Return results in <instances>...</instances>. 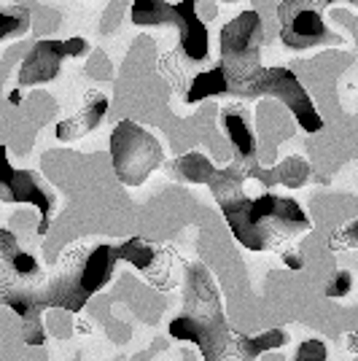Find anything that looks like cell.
<instances>
[{
    "label": "cell",
    "mask_w": 358,
    "mask_h": 361,
    "mask_svg": "<svg viewBox=\"0 0 358 361\" xmlns=\"http://www.w3.org/2000/svg\"><path fill=\"white\" fill-rule=\"evenodd\" d=\"M245 167L235 159L224 170H216L208 183L240 245L248 251H285L288 243L313 229L307 213L291 197H278L272 192L259 200L245 197Z\"/></svg>",
    "instance_id": "obj_1"
},
{
    "label": "cell",
    "mask_w": 358,
    "mask_h": 361,
    "mask_svg": "<svg viewBox=\"0 0 358 361\" xmlns=\"http://www.w3.org/2000/svg\"><path fill=\"white\" fill-rule=\"evenodd\" d=\"M186 313L170 321V334L175 340L195 343L205 361H256L259 353H264L259 337L229 329L221 310V297L208 267L192 264L186 275Z\"/></svg>",
    "instance_id": "obj_2"
},
{
    "label": "cell",
    "mask_w": 358,
    "mask_h": 361,
    "mask_svg": "<svg viewBox=\"0 0 358 361\" xmlns=\"http://www.w3.org/2000/svg\"><path fill=\"white\" fill-rule=\"evenodd\" d=\"M116 245H73L70 251L60 256L51 275L44 283V307H65V310H81L90 297L111 281L119 262Z\"/></svg>",
    "instance_id": "obj_3"
},
{
    "label": "cell",
    "mask_w": 358,
    "mask_h": 361,
    "mask_svg": "<svg viewBox=\"0 0 358 361\" xmlns=\"http://www.w3.org/2000/svg\"><path fill=\"white\" fill-rule=\"evenodd\" d=\"M261 16L259 11H242L221 30V68L229 81V92L248 97L251 87L264 71L261 65Z\"/></svg>",
    "instance_id": "obj_4"
},
{
    "label": "cell",
    "mask_w": 358,
    "mask_h": 361,
    "mask_svg": "<svg viewBox=\"0 0 358 361\" xmlns=\"http://www.w3.org/2000/svg\"><path fill=\"white\" fill-rule=\"evenodd\" d=\"M111 159L113 173L124 186H140L156 167L162 165V146L159 140L143 130L140 124L124 119L111 133Z\"/></svg>",
    "instance_id": "obj_5"
},
{
    "label": "cell",
    "mask_w": 358,
    "mask_h": 361,
    "mask_svg": "<svg viewBox=\"0 0 358 361\" xmlns=\"http://www.w3.org/2000/svg\"><path fill=\"white\" fill-rule=\"evenodd\" d=\"M326 0H283L278 6L280 41L288 49H313L321 44H337L340 38L328 32L321 8Z\"/></svg>",
    "instance_id": "obj_6"
},
{
    "label": "cell",
    "mask_w": 358,
    "mask_h": 361,
    "mask_svg": "<svg viewBox=\"0 0 358 361\" xmlns=\"http://www.w3.org/2000/svg\"><path fill=\"white\" fill-rule=\"evenodd\" d=\"M259 94H269V97L283 100L285 106H288V111L294 114V119L302 124V130L318 133L323 127V119L318 116V111H315L307 90L302 87L297 73H291L288 68H264L259 73V78L254 81L248 97H259Z\"/></svg>",
    "instance_id": "obj_7"
},
{
    "label": "cell",
    "mask_w": 358,
    "mask_h": 361,
    "mask_svg": "<svg viewBox=\"0 0 358 361\" xmlns=\"http://www.w3.org/2000/svg\"><path fill=\"white\" fill-rule=\"evenodd\" d=\"M6 180H3V200L6 202H30L41 211V224H38V235L49 232V221H51V211H54V195L46 186L38 173L32 170H16V167H6Z\"/></svg>",
    "instance_id": "obj_8"
},
{
    "label": "cell",
    "mask_w": 358,
    "mask_h": 361,
    "mask_svg": "<svg viewBox=\"0 0 358 361\" xmlns=\"http://www.w3.org/2000/svg\"><path fill=\"white\" fill-rule=\"evenodd\" d=\"M70 57L65 41H38L30 49V54L22 60L19 68V84L32 87V84H46L60 75L62 60Z\"/></svg>",
    "instance_id": "obj_9"
},
{
    "label": "cell",
    "mask_w": 358,
    "mask_h": 361,
    "mask_svg": "<svg viewBox=\"0 0 358 361\" xmlns=\"http://www.w3.org/2000/svg\"><path fill=\"white\" fill-rule=\"evenodd\" d=\"M197 0H183L175 6L178 11V32H180V49L189 60L202 62L208 60V30L202 25V19L197 16Z\"/></svg>",
    "instance_id": "obj_10"
},
{
    "label": "cell",
    "mask_w": 358,
    "mask_h": 361,
    "mask_svg": "<svg viewBox=\"0 0 358 361\" xmlns=\"http://www.w3.org/2000/svg\"><path fill=\"white\" fill-rule=\"evenodd\" d=\"M242 165V162H240ZM245 167V176L248 178L259 180V183H264V186H288V189H299V186H304L307 178H310V165H307V159H302V157H285L280 165L269 167H259L256 162L251 165H242Z\"/></svg>",
    "instance_id": "obj_11"
},
{
    "label": "cell",
    "mask_w": 358,
    "mask_h": 361,
    "mask_svg": "<svg viewBox=\"0 0 358 361\" xmlns=\"http://www.w3.org/2000/svg\"><path fill=\"white\" fill-rule=\"evenodd\" d=\"M105 114H108V97H105L103 92H90L81 111L75 116H70L68 121L57 124V140L65 143V140H75V137L87 135V133H92L103 121Z\"/></svg>",
    "instance_id": "obj_12"
},
{
    "label": "cell",
    "mask_w": 358,
    "mask_h": 361,
    "mask_svg": "<svg viewBox=\"0 0 358 361\" xmlns=\"http://www.w3.org/2000/svg\"><path fill=\"white\" fill-rule=\"evenodd\" d=\"M224 130L229 140H232V149H235V157L242 165H251L256 162V154H259V146H256V137L248 127V121L242 119V114L235 111V108H226L224 111Z\"/></svg>",
    "instance_id": "obj_13"
},
{
    "label": "cell",
    "mask_w": 358,
    "mask_h": 361,
    "mask_svg": "<svg viewBox=\"0 0 358 361\" xmlns=\"http://www.w3.org/2000/svg\"><path fill=\"white\" fill-rule=\"evenodd\" d=\"M132 22L143 27H159V25H178V11L175 6L164 0H135L132 3Z\"/></svg>",
    "instance_id": "obj_14"
},
{
    "label": "cell",
    "mask_w": 358,
    "mask_h": 361,
    "mask_svg": "<svg viewBox=\"0 0 358 361\" xmlns=\"http://www.w3.org/2000/svg\"><path fill=\"white\" fill-rule=\"evenodd\" d=\"M170 176H175L183 183H210V178L216 176V167H213V162L205 154L189 151V154H183L180 159L173 162Z\"/></svg>",
    "instance_id": "obj_15"
},
{
    "label": "cell",
    "mask_w": 358,
    "mask_h": 361,
    "mask_svg": "<svg viewBox=\"0 0 358 361\" xmlns=\"http://www.w3.org/2000/svg\"><path fill=\"white\" fill-rule=\"evenodd\" d=\"M229 92V81H226L224 68H210L205 73L195 75V81L189 84L186 90V103H199L205 97H213V94H226Z\"/></svg>",
    "instance_id": "obj_16"
},
{
    "label": "cell",
    "mask_w": 358,
    "mask_h": 361,
    "mask_svg": "<svg viewBox=\"0 0 358 361\" xmlns=\"http://www.w3.org/2000/svg\"><path fill=\"white\" fill-rule=\"evenodd\" d=\"M119 256L124 262H130L132 267H137V270H149L154 256H156V248L149 240H143V238H132V240L119 245Z\"/></svg>",
    "instance_id": "obj_17"
},
{
    "label": "cell",
    "mask_w": 358,
    "mask_h": 361,
    "mask_svg": "<svg viewBox=\"0 0 358 361\" xmlns=\"http://www.w3.org/2000/svg\"><path fill=\"white\" fill-rule=\"evenodd\" d=\"M30 27V14L22 6H8L3 8V38H11L19 32H27Z\"/></svg>",
    "instance_id": "obj_18"
},
{
    "label": "cell",
    "mask_w": 358,
    "mask_h": 361,
    "mask_svg": "<svg viewBox=\"0 0 358 361\" xmlns=\"http://www.w3.org/2000/svg\"><path fill=\"white\" fill-rule=\"evenodd\" d=\"M328 245H331L334 251H350V248H358V219L356 221H350V224L340 226V229L331 235Z\"/></svg>",
    "instance_id": "obj_19"
},
{
    "label": "cell",
    "mask_w": 358,
    "mask_h": 361,
    "mask_svg": "<svg viewBox=\"0 0 358 361\" xmlns=\"http://www.w3.org/2000/svg\"><path fill=\"white\" fill-rule=\"evenodd\" d=\"M353 286V278H350V272L347 270H337L331 275V281L326 283V297L331 300H337V297H345L347 291Z\"/></svg>",
    "instance_id": "obj_20"
},
{
    "label": "cell",
    "mask_w": 358,
    "mask_h": 361,
    "mask_svg": "<svg viewBox=\"0 0 358 361\" xmlns=\"http://www.w3.org/2000/svg\"><path fill=\"white\" fill-rule=\"evenodd\" d=\"M326 345L321 340H307V343L299 345L297 356L291 361H326Z\"/></svg>",
    "instance_id": "obj_21"
},
{
    "label": "cell",
    "mask_w": 358,
    "mask_h": 361,
    "mask_svg": "<svg viewBox=\"0 0 358 361\" xmlns=\"http://www.w3.org/2000/svg\"><path fill=\"white\" fill-rule=\"evenodd\" d=\"M30 324H27V331H25V343L27 345H41L46 340V334L41 331V326H38V318H27Z\"/></svg>",
    "instance_id": "obj_22"
},
{
    "label": "cell",
    "mask_w": 358,
    "mask_h": 361,
    "mask_svg": "<svg viewBox=\"0 0 358 361\" xmlns=\"http://www.w3.org/2000/svg\"><path fill=\"white\" fill-rule=\"evenodd\" d=\"M65 44H68V54H70V57H81V54L90 51V46H87L84 38H70V41H65Z\"/></svg>",
    "instance_id": "obj_23"
},
{
    "label": "cell",
    "mask_w": 358,
    "mask_h": 361,
    "mask_svg": "<svg viewBox=\"0 0 358 361\" xmlns=\"http://www.w3.org/2000/svg\"><path fill=\"white\" fill-rule=\"evenodd\" d=\"M283 262L285 267H291V270H302L304 267V256L297 254V251H283Z\"/></svg>",
    "instance_id": "obj_24"
},
{
    "label": "cell",
    "mask_w": 358,
    "mask_h": 361,
    "mask_svg": "<svg viewBox=\"0 0 358 361\" xmlns=\"http://www.w3.org/2000/svg\"><path fill=\"white\" fill-rule=\"evenodd\" d=\"M350 348H353V353H358V337L356 334H350Z\"/></svg>",
    "instance_id": "obj_25"
},
{
    "label": "cell",
    "mask_w": 358,
    "mask_h": 361,
    "mask_svg": "<svg viewBox=\"0 0 358 361\" xmlns=\"http://www.w3.org/2000/svg\"><path fill=\"white\" fill-rule=\"evenodd\" d=\"M326 3H337V0H326ZM347 3H353V6L358 8V0H347Z\"/></svg>",
    "instance_id": "obj_26"
},
{
    "label": "cell",
    "mask_w": 358,
    "mask_h": 361,
    "mask_svg": "<svg viewBox=\"0 0 358 361\" xmlns=\"http://www.w3.org/2000/svg\"><path fill=\"white\" fill-rule=\"evenodd\" d=\"M229 3H232V0H229Z\"/></svg>",
    "instance_id": "obj_27"
}]
</instances>
